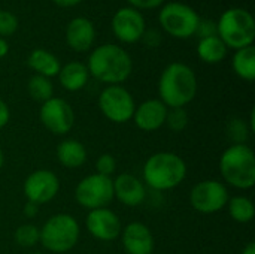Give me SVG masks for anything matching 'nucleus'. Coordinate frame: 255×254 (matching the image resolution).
<instances>
[{
    "instance_id": "1",
    "label": "nucleus",
    "mask_w": 255,
    "mask_h": 254,
    "mask_svg": "<svg viewBox=\"0 0 255 254\" xmlns=\"http://www.w3.org/2000/svg\"><path fill=\"white\" fill-rule=\"evenodd\" d=\"M90 76L108 85H120L133 72L130 54L115 43H103L93 49L87 64Z\"/></svg>"
},
{
    "instance_id": "2",
    "label": "nucleus",
    "mask_w": 255,
    "mask_h": 254,
    "mask_svg": "<svg viewBox=\"0 0 255 254\" xmlns=\"http://www.w3.org/2000/svg\"><path fill=\"white\" fill-rule=\"evenodd\" d=\"M197 76L194 70L181 61L164 67L158 79V99L170 108H185L197 94Z\"/></svg>"
},
{
    "instance_id": "3",
    "label": "nucleus",
    "mask_w": 255,
    "mask_h": 254,
    "mask_svg": "<svg viewBox=\"0 0 255 254\" xmlns=\"http://www.w3.org/2000/svg\"><path fill=\"white\" fill-rule=\"evenodd\" d=\"M185 160L172 151H158L146 159L142 168V181L157 192L173 190L187 178Z\"/></svg>"
},
{
    "instance_id": "4",
    "label": "nucleus",
    "mask_w": 255,
    "mask_h": 254,
    "mask_svg": "<svg viewBox=\"0 0 255 254\" xmlns=\"http://www.w3.org/2000/svg\"><path fill=\"white\" fill-rule=\"evenodd\" d=\"M220 172L226 184L238 190L255 186V154L247 144H232L220 157Z\"/></svg>"
},
{
    "instance_id": "5",
    "label": "nucleus",
    "mask_w": 255,
    "mask_h": 254,
    "mask_svg": "<svg viewBox=\"0 0 255 254\" xmlns=\"http://www.w3.org/2000/svg\"><path fill=\"white\" fill-rule=\"evenodd\" d=\"M217 36L232 49L251 46L255 39L254 16L244 7L227 9L217 22Z\"/></svg>"
},
{
    "instance_id": "6",
    "label": "nucleus",
    "mask_w": 255,
    "mask_h": 254,
    "mask_svg": "<svg viewBox=\"0 0 255 254\" xmlns=\"http://www.w3.org/2000/svg\"><path fill=\"white\" fill-rule=\"evenodd\" d=\"M81 237V228L76 219L66 213L49 217L40 228V244L45 250L55 254L70 252L76 247Z\"/></svg>"
},
{
    "instance_id": "7",
    "label": "nucleus",
    "mask_w": 255,
    "mask_h": 254,
    "mask_svg": "<svg viewBox=\"0 0 255 254\" xmlns=\"http://www.w3.org/2000/svg\"><path fill=\"white\" fill-rule=\"evenodd\" d=\"M160 25L166 33L176 39H188L196 34L200 16L199 13L185 3L170 1L163 4L158 13Z\"/></svg>"
},
{
    "instance_id": "8",
    "label": "nucleus",
    "mask_w": 255,
    "mask_h": 254,
    "mask_svg": "<svg viewBox=\"0 0 255 254\" xmlns=\"http://www.w3.org/2000/svg\"><path fill=\"white\" fill-rule=\"evenodd\" d=\"M75 199L79 207L88 211L108 208L114 201L112 178L100 174L84 177L75 189Z\"/></svg>"
},
{
    "instance_id": "9",
    "label": "nucleus",
    "mask_w": 255,
    "mask_h": 254,
    "mask_svg": "<svg viewBox=\"0 0 255 254\" xmlns=\"http://www.w3.org/2000/svg\"><path fill=\"white\" fill-rule=\"evenodd\" d=\"M99 109L103 117L115 124H124L133 118L136 102L123 85H108L99 96Z\"/></svg>"
},
{
    "instance_id": "10",
    "label": "nucleus",
    "mask_w": 255,
    "mask_h": 254,
    "mask_svg": "<svg viewBox=\"0 0 255 254\" xmlns=\"http://www.w3.org/2000/svg\"><path fill=\"white\" fill-rule=\"evenodd\" d=\"M230 199L229 189L218 180L199 181L190 192V205L200 214H215L223 211Z\"/></svg>"
},
{
    "instance_id": "11",
    "label": "nucleus",
    "mask_w": 255,
    "mask_h": 254,
    "mask_svg": "<svg viewBox=\"0 0 255 254\" xmlns=\"http://www.w3.org/2000/svg\"><path fill=\"white\" fill-rule=\"evenodd\" d=\"M39 120L52 135L64 136L75 126V111L67 100L61 97H51L40 105Z\"/></svg>"
},
{
    "instance_id": "12",
    "label": "nucleus",
    "mask_w": 255,
    "mask_h": 254,
    "mask_svg": "<svg viewBox=\"0 0 255 254\" xmlns=\"http://www.w3.org/2000/svg\"><path fill=\"white\" fill-rule=\"evenodd\" d=\"M60 192V178L49 169H36L22 183V193L28 202L45 205L55 199Z\"/></svg>"
},
{
    "instance_id": "13",
    "label": "nucleus",
    "mask_w": 255,
    "mask_h": 254,
    "mask_svg": "<svg viewBox=\"0 0 255 254\" xmlns=\"http://www.w3.org/2000/svg\"><path fill=\"white\" fill-rule=\"evenodd\" d=\"M111 27L115 37L123 43H134L140 40L146 30L143 15L134 7L118 9L112 18Z\"/></svg>"
},
{
    "instance_id": "14",
    "label": "nucleus",
    "mask_w": 255,
    "mask_h": 254,
    "mask_svg": "<svg viewBox=\"0 0 255 254\" xmlns=\"http://www.w3.org/2000/svg\"><path fill=\"white\" fill-rule=\"evenodd\" d=\"M85 226L93 238L103 243L115 241L117 238H120L123 231L121 219L111 208H99L88 211Z\"/></svg>"
},
{
    "instance_id": "15",
    "label": "nucleus",
    "mask_w": 255,
    "mask_h": 254,
    "mask_svg": "<svg viewBox=\"0 0 255 254\" xmlns=\"http://www.w3.org/2000/svg\"><path fill=\"white\" fill-rule=\"evenodd\" d=\"M121 243L127 254H152L155 241L151 229L142 222H131L121 231Z\"/></svg>"
},
{
    "instance_id": "16",
    "label": "nucleus",
    "mask_w": 255,
    "mask_h": 254,
    "mask_svg": "<svg viewBox=\"0 0 255 254\" xmlns=\"http://www.w3.org/2000/svg\"><path fill=\"white\" fill-rule=\"evenodd\" d=\"M114 183V199L128 208L142 205L146 199V186L133 174H120Z\"/></svg>"
},
{
    "instance_id": "17",
    "label": "nucleus",
    "mask_w": 255,
    "mask_h": 254,
    "mask_svg": "<svg viewBox=\"0 0 255 254\" xmlns=\"http://www.w3.org/2000/svg\"><path fill=\"white\" fill-rule=\"evenodd\" d=\"M169 108L160 99H148L136 106L133 114V121L136 127L142 132H155L166 123Z\"/></svg>"
},
{
    "instance_id": "18",
    "label": "nucleus",
    "mask_w": 255,
    "mask_h": 254,
    "mask_svg": "<svg viewBox=\"0 0 255 254\" xmlns=\"http://www.w3.org/2000/svg\"><path fill=\"white\" fill-rule=\"evenodd\" d=\"M96 40L94 24L85 16L73 18L66 28V42L76 52L88 51Z\"/></svg>"
},
{
    "instance_id": "19",
    "label": "nucleus",
    "mask_w": 255,
    "mask_h": 254,
    "mask_svg": "<svg viewBox=\"0 0 255 254\" xmlns=\"http://www.w3.org/2000/svg\"><path fill=\"white\" fill-rule=\"evenodd\" d=\"M57 76H58L60 85L66 91H70V93L82 90L87 85L88 79H90L87 64H84L81 61H69V63H66L64 66H61Z\"/></svg>"
},
{
    "instance_id": "20",
    "label": "nucleus",
    "mask_w": 255,
    "mask_h": 254,
    "mask_svg": "<svg viewBox=\"0 0 255 254\" xmlns=\"http://www.w3.org/2000/svg\"><path fill=\"white\" fill-rule=\"evenodd\" d=\"M87 148L78 139H64L57 145V160L67 169L81 168L87 162Z\"/></svg>"
},
{
    "instance_id": "21",
    "label": "nucleus",
    "mask_w": 255,
    "mask_h": 254,
    "mask_svg": "<svg viewBox=\"0 0 255 254\" xmlns=\"http://www.w3.org/2000/svg\"><path fill=\"white\" fill-rule=\"evenodd\" d=\"M27 64L33 72H36V75H40L49 79L57 76L61 69L60 60L51 51L43 49V48L33 49L27 57Z\"/></svg>"
},
{
    "instance_id": "22",
    "label": "nucleus",
    "mask_w": 255,
    "mask_h": 254,
    "mask_svg": "<svg viewBox=\"0 0 255 254\" xmlns=\"http://www.w3.org/2000/svg\"><path fill=\"white\" fill-rule=\"evenodd\" d=\"M229 48L226 43L215 34L209 37H203L197 43V55L203 63L217 64L227 57Z\"/></svg>"
},
{
    "instance_id": "23",
    "label": "nucleus",
    "mask_w": 255,
    "mask_h": 254,
    "mask_svg": "<svg viewBox=\"0 0 255 254\" xmlns=\"http://www.w3.org/2000/svg\"><path fill=\"white\" fill-rule=\"evenodd\" d=\"M232 66L235 73L248 82H253L255 79V48L247 46L242 49H236L233 60H232Z\"/></svg>"
},
{
    "instance_id": "24",
    "label": "nucleus",
    "mask_w": 255,
    "mask_h": 254,
    "mask_svg": "<svg viewBox=\"0 0 255 254\" xmlns=\"http://www.w3.org/2000/svg\"><path fill=\"white\" fill-rule=\"evenodd\" d=\"M226 208L229 210V214H230L232 220H235L236 223L248 225V223H251L254 220V202L247 196H242V195H238V196H233V198L230 196L229 204H227Z\"/></svg>"
},
{
    "instance_id": "25",
    "label": "nucleus",
    "mask_w": 255,
    "mask_h": 254,
    "mask_svg": "<svg viewBox=\"0 0 255 254\" xmlns=\"http://www.w3.org/2000/svg\"><path fill=\"white\" fill-rule=\"evenodd\" d=\"M27 91L31 96L33 100L43 103L54 97V85L49 78L40 76V75H33L28 82H27Z\"/></svg>"
},
{
    "instance_id": "26",
    "label": "nucleus",
    "mask_w": 255,
    "mask_h": 254,
    "mask_svg": "<svg viewBox=\"0 0 255 254\" xmlns=\"http://www.w3.org/2000/svg\"><path fill=\"white\" fill-rule=\"evenodd\" d=\"M13 240L19 247H24V249L34 247L40 241V229L36 225H31V223L21 225V226H18L15 229Z\"/></svg>"
},
{
    "instance_id": "27",
    "label": "nucleus",
    "mask_w": 255,
    "mask_h": 254,
    "mask_svg": "<svg viewBox=\"0 0 255 254\" xmlns=\"http://www.w3.org/2000/svg\"><path fill=\"white\" fill-rule=\"evenodd\" d=\"M188 123H190V117L185 108H170L167 111L164 126H167L172 132L178 133L185 130L188 127Z\"/></svg>"
},
{
    "instance_id": "28",
    "label": "nucleus",
    "mask_w": 255,
    "mask_h": 254,
    "mask_svg": "<svg viewBox=\"0 0 255 254\" xmlns=\"http://www.w3.org/2000/svg\"><path fill=\"white\" fill-rule=\"evenodd\" d=\"M227 135L233 141V144H247L251 132L245 121L239 118H233L227 124Z\"/></svg>"
},
{
    "instance_id": "29",
    "label": "nucleus",
    "mask_w": 255,
    "mask_h": 254,
    "mask_svg": "<svg viewBox=\"0 0 255 254\" xmlns=\"http://www.w3.org/2000/svg\"><path fill=\"white\" fill-rule=\"evenodd\" d=\"M18 30V18L10 10H0V37L12 36Z\"/></svg>"
},
{
    "instance_id": "30",
    "label": "nucleus",
    "mask_w": 255,
    "mask_h": 254,
    "mask_svg": "<svg viewBox=\"0 0 255 254\" xmlns=\"http://www.w3.org/2000/svg\"><path fill=\"white\" fill-rule=\"evenodd\" d=\"M115 171H117V160H115V157L112 154L105 153V154H100L97 157V160H96V174L112 178Z\"/></svg>"
},
{
    "instance_id": "31",
    "label": "nucleus",
    "mask_w": 255,
    "mask_h": 254,
    "mask_svg": "<svg viewBox=\"0 0 255 254\" xmlns=\"http://www.w3.org/2000/svg\"><path fill=\"white\" fill-rule=\"evenodd\" d=\"M196 33L200 36V39L209 37V36H215V34H217V24L212 22V21H202V19H200Z\"/></svg>"
},
{
    "instance_id": "32",
    "label": "nucleus",
    "mask_w": 255,
    "mask_h": 254,
    "mask_svg": "<svg viewBox=\"0 0 255 254\" xmlns=\"http://www.w3.org/2000/svg\"><path fill=\"white\" fill-rule=\"evenodd\" d=\"M134 9H155L163 6L164 0H127Z\"/></svg>"
},
{
    "instance_id": "33",
    "label": "nucleus",
    "mask_w": 255,
    "mask_h": 254,
    "mask_svg": "<svg viewBox=\"0 0 255 254\" xmlns=\"http://www.w3.org/2000/svg\"><path fill=\"white\" fill-rule=\"evenodd\" d=\"M142 37L145 39L146 45H149V46H157L161 42V36L158 34L157 30H145Z\"/></svg>"
},
{
    "instance_id": "34",
    "label": "nucleus",
    "mask_w": 255,
    "mask_h": 254,
    "mask_svg": "<svg viewBox=\"0 0 255 254\" xmlns=\"http://www.w3.org/2000/svg\"><path fill=\"white\" fill-rule=\"evenodd\" d=\"M10 120V109L7 106V103L0 99V129H3Z\"/></svg>"
},
{
    "instance_id": "35",
    "label": "nucleus",
    "mask_w": 255,
    "mask_h": 254,
    "mask_svg": "<svg viewBox=\"0 0 255 254\" xmlns=\"http://www.w3.org/2000/svg\"><path fill=\"white\" fill-rule=\"evenodd\" d=\"M22 214H24V217H27V219H34V217L39 214V205H36V204L27 201L25 205H24V208H22Z\"/></svg>"
},
{
    "instance_id": "36",
    "label": "nucleus",
    "mask_w": 255,
    "mask_h": 254,
    "mask_svg": "<svg viewBox=\"0 0 255 254\" xmlns=\"http://www.w3.org/2000/svg\"><path fill=\"white\" fill-rule=\"evenodd\" d=\"M52 1L61 7H72V6H76L78 3H81L82 0H52Z\"/></svg>"
},
{
    "instance_id": "37",
    "label": "nucleus",
    "mask_w": 255,
    "mask_h": 254,
    "mask_svg": "<svg viewBox=\"0 0 255 254\" xmlns=\"http://www.w3.org/2000/svg\"><path fill=\"white\" fill-rule=\"evenodd\" d=\"M9 52V43L6 42L4 37H0V58L6 57Z\"/></svg>"
},
{
    "instance_id": "38",
    "label": "nucleus",
    "mask_w": 255,
    "mask_h": 254,
    "mask_svg": "<svg viewBox=\"0 0 255 254\" xmlns=\"http://www.w3.org/2000/svg\"><path fill=\"white\" fill-rule=\"evenodd\" d=\"M241 254H255V243L254 241H251V243H248L244 249H242V253Z\"/></svg>"
},
{
    "instance_id": "39",
    "label": "nucleus",
    "mask_w": 255,
    "mask_h": 254,
    "mask_svg": "<svg viewBox=\"0 0 255 254\" xmlns=\"http://www.w3.org/2000/svg\"><path fill=\"white\" fill-rule=\"evenodd\" d=\"M248 129H250V132H251V133H254L255 132V111L254 109H253V111H251V114H250Z\"/></svg>"
},
{
    "instance_id": "40",
    "label": "nucleus",
    "mask_w": 255,
    "mask_h": 254,
    "mask_svg": "<svg viewBox=\"0 0 255 254\" xmlns=\"http://www.w3.org/2000/svg\"><path fill=\"white\" fill-rule=\"evenodd\" d=\"M3 165H4V154H3V151H1V148H0V171H1V168H3Z\"/></svg>"
},
{
    "instance_id": "41",
    "label": "nucleus",
    "mask_w": 255,
    "mask_h": 254,
    "mask_svg": "<svg viewBox=\"0 0 255 254\" xmlns=\"http://www.w3.org/2000/svg\"><path fill=\"white\" fill-rule=\"evenodd\" d=\"M31 254H43V253H31Z\"/></svg>"
}]
</instances>
